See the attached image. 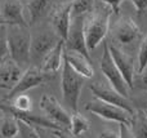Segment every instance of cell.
Wrapping results in <instances>:
<instances>
[{"instance_id":"2","label":"cell","mask_w":147,"mask_h":138,"mask_svg":"<svg viewBox=\"0 0 147 138\" xmlns=\"http://www.w3.org/2000/svg\"><path fill=\"white\" fill-rule=\"evenodd\" d=\"M110 12L89 13L84 17V36L88 50L96 49L102 43L109 31Z\"/></svg>"},{"instance_id":"9","label":"cell","mask_w":147,"mask_h":138,"mask_svg":"<svg viewBox=\"0 0 147 138\" xmlns=\"http://www.w3.org/2000/svg\"><path fill=\"white\" fill-rule=\"evenodd\" d=\"M40 107L45 114V118L61 125L66 131L70 128V115L59 105V102L51 94H43L40 98Z\"/></svg>"},{"instance_id":"34","label":"cell","mask_w":147,"mask_h":138,"mask_svg":"<svg viewBox=\"0 0 147 138\" xmlns=\"http://www.w3.org/2000/svg\"><path fill=\"white\" fill-rule=\"evenodd\" d=\"M53 133L57 138H70L66 133H65V131H53Z\"/></svg>"},{"instance_id":"21","label":"cell","mask_w":147,"mask_h":138,"mask_svg":"<svg viewBox=\"0 0 147 138\" xmlns=\"http://www.w3.org/2000/svg\"><path fill=\"white\" fill-rule=\"evenodd\" d=\"M94 0H71V15L74 18L93 12Z\"/></svg>"},{"instance_id":"5","label":"cell","mask_w":147,"mask_h":138,"mask_svg":"<svg viewBox=\"0 0 147 138\" xmlns=\"http://www.w3.org/2000/svg\"><path fill=\"white\" fill-rule=\"evenodd\" d=\"M85 110L105 119V120L115 121V123L119 124H127V125H130V121H132L133 118V115L129 114L128 111L123 110L117 106L106 103L101 100H94L88 102L85 106Z\"/></svg>"},{"instance_id":"30","label":"cell","mask_w":147,"mask_h":138,"mask_svg":"<svg viewBox=\"0 0 147 138\" xmlns=\"http://www.w3.org/2000/svg\"><path fill=\"white\" fill-rule=\"evenodd\" d=\"M133 103H136V105L138 106V108H141V110L147 111V92L145 94L141 96V97L136 98V100L133 101Z\"/></svg>"},{"instance_id":"36","label":"cell","mask_w":147,"mask_h":138,"mask_svg":"<svg viewBox=\"0 0 147 138\" xmlns=\"http://www.w3.org/2000/svg\"><path fill=\"white\" fill-rule=\"evenodd\" d=\"M145 112H146V115H147V111H145Z\"/></svg>"},{"instance_id":"12","label":"cell","mask_w":147,"mask_h":138,"mask_svg":"<svg viewBox=\"0 0 147 138\" xmlns=\"http://www.w3.org/2000/svg\"><path fill=\"white\" fill-rule=\"evenodd\" d=\"M114 38L119 43L128 45L137 41L141 36V30L137 23L129 17H123L116 22L114 27Z\"/></svg>"},{"instance_id":"11","label":"cell","mask_w":147,"mask_h":138,"mask_svg":"<svg viewBox=\"0 0 147 138\" xmlns=\"http://www.w3.org/2000/svg\"><path fill=\"white\" fill-rule=\"evenodd\" d=\"M109 50L112 57V61L115 62L116 67L119 69L120 74L124 77L129 89H133V79H134V75H136L133 58L130 56H128L127 53H124L120 48L115 46L114 44H110L109 45Z\"/></svg>"},{"instance_id":"29","label":"cell","mask_w":147,"mask_h":138,"mask_svg":"<svg viewBox=\"0 0 147 138\" xmlns=\"http://www.w3.org/2000/svg\"><path fill=\"white\" fill-rule=\"evenodd\" d=\"M101 1L109 5V7L111 8L112 12H114L115 14H119V12H120V5H121V3L124 1V0H101Z\"/></svg>"},{"instance_id":"15","label":"cell","mask_w":147,"mask_h":138,"mask_svg":"<svg viewBox=\"0 0 147 138\" xmlns=\"http://www.w3.org/2000/svg\"><path fill=\"white\" fill-rule=\"evenodd\" d=\"M63 61L66 63H69V66L71 67L76 74H79L80 76H83L84 79H90L94 75V69L92 66L90 58L83 56L81 53L72 50H65L63 52Z\"/></svg>"},{"instance_id":"20","label":"cell","mask_w":147,"mask_h":138,"mask_svg":"<svg viewBox=\"0 0 147 138\" xmlns=\"http://www.w3.org/2000/svg\"><path fill=\"white\" fill-rule=\"evenodd\" d=\"M70 132L74 136H81L89 129V121L86 118H84L80 112H74L70 116Z\"/></svg>"},{"instance_id":"8","label":"cell","mask_w":147,"mask_h":138,"mask_svg":"<svg viewBox=\"0 0 147 138\" xmlns=\"http://www.w3.org/2000/svg\"><path fill=\"white\" fill-rule=\"evenodd\" d=\"M45 80H48V75L44 74L39 67L36 66H30L23 71L22 76H21L20 81L16 84V87L8 94V98H14L18 94H23L25 92L32 89L35 87H39L43 84Z\"/></svg>"},{"instance_id":"27","label":"cell","mask_w":147,"mask_h":138,"mask_svg":"<svg viewBox=\"0 0 147 138\" xmlns=\"http://www.w3.org/2000/svg\"><path fill=\"white\" fill-rule=\"evenodd\" d=\"M133 88H137V89L147 92V67L143 70V71L137 72V74L134 75V79H133Z\"/></svg>"},{"instance_id":"7","label":"cell","mask_w":147,"mask_h":138,"mask_svg":"<svg viewBox=\"0 0 147 138\" xmlns=\"http://www.w3.org/2000/svg\"><path fill=\"white\" fill-rule=\"evenodd\" d=\"M61 39L56 32H41L39 35L31 38L30 46V62L34 63H41L44 57L54 48Z\"/></svg>"},{"instance_id":"16","label":"cell","mask_w":147,"mask_h":138,"mask_svg":"<svg viewBox=\"0 0 147 138\" xmlns=\"http://www.w3.org/2000/svg\"><path fill=\"white\" fill-rule=\"evenodd\" d=\"M0 14L7 26H27L23 15V5L20 0H3L0 5Z\"/></svg>"},{"instance_id":"24","label":"cell","mask_w":147,"mask_h":138,"mask_svg":"<svg viewBox=\"0 0 147 138\" xmlns=\"http://www.w3.org/2000/svg\"><path fill=\"white\" fill-rule=\"evenodd\" d=\"M18 134L21 138H40L36 128L23 120H18Z\"/></svg>"},{"instance_id":"28","label":"cell","mask_w":147,"mask_h":138,"mask_svg":"<svg viewBox=\"0 0 147 138\" xmlns=\"http://www.w3.org/2000/svg\"><path fill=\"white\" fill-rule=\"evenodd\" d=\"M117 136L119 138H134L129 125H127V124H119V134Z\"/></svg>"},{"instance_id":"33","label":"cell","mask_w":147,"mask_h":138,"mask_svg":"<svg viewBox=\"0 0 147 138\" xmlns=\"http://www.w3.org/2000/svg\"><path fill=\"white\" fill-rule=\"evenodd\" d=\"M98 138H119V136H117L115 132H112V131H105V132H102V133L99 134Z\"/></svg>"},{"instance_id":"6","label":"cell","mask_w":147,"mask_h":138,"mask_svg":"<svg viewBox=\"0 0 147 138\" xmlns=\"http://www.w3.org/2000/svg\"><path fill=\"white\" fill-rule=\"evenodd\" d=\"M84 17H85V15L75 17L71 21L67 38H66V40H63L65 41V50L78 52V53H81L83 56L90 58L89 50H88V48H86L85 36H84Z\"/></svg>"},{"instance_id":"26","label":"cell","mask_w":147,"mask_h":138,"mask_svg":"<svg viewBox=\"0 0 147 138\" xmlns=\"http://www.w3.org/2000/svg\"><path fill=\"white\" fill-rule=\"evenodd\" d=\"M7 58H9L7 43V26H0V63Z\"/></svg>"},{"instance_id":"19","label":"cell","mask_w":147,"mask_h":138,"mask_svg":"<svg viewBox=\"0 0 147 138\" xmlns=\"http://www.w3.org/2000/svg\"><path fill=\"white\" fill-rule=\"evenodd\" d=\"M52 0H28L27 5V12L30 14L31 23L36 22L38 20L43 18L49 10Z\"/></svg>"},{"instance_id":"1","label":"cell","mask_w":147,"mask_h":138,"mask_svg":"<svg viewBox=\"0 0 147 138\" xmlns=\"http://www.w3.org/2000/svg\"><path fill=\"white\" fill-rule=\"evenodd\" d=\"M31 34L27 26H7V43L9 50V58L14 61L22 69L30 63Z\"/></svg>"},{"instance_id":"13","label":"cell","mask_w":147,"mask_h":138,"mask_svg":"<svg viewBox=\"0 0 147 138\" xmlns=\"http://www.w3.org/2000/svg\"><path fill=\"white\" fill-rule=\"evenodd\" d=\"M72 21L71 15V1L66 4H61L54 9L52 14V26L54 32L58 35L59 39L66 40L67 34L70 30V25Z\"/></svg>"},{"instance_id":"22","label":"cell","mask_w":147,"mask_h":138,"mask_svg":"<svg viewBox=\"0 0 147 138\" xmlns=\"http://www.w3.org/2000/svg\"><path fill=\"white\" fill-rule=\"evenodd\" d=\"M0 134L4 138H14L18 134V120L13 116H7L0 127Z\"/></svg>"},{"instance_id":"4","label":"cell","mask_w":147,"mask_h":138,"mask_svg":"<svg viewBox=\"0 0 147 138\" xmlns=\"http://www.w3.org/2000/svg\"><path fill=\"white\" fill-rule=\"evenodd\" d=\"M99 66H101L102 74L109 80L112 89H115L123 97L128 98V96H129V87L125 83L124 77L121 76V74H120L119 69L116 67L115 62L112 61V57L109 50V44H105V46H103V53H102Z\"/></svg>"},{"instance_id":"25","label":"cell","mask_w":147,"mask_h":138,"mask_svg":"<svg viewBox=\"0 0 147 138\" xmlns=\"http://www.w3.org/2000/svg\"><path fill=\"white\" fill-rule=\"evenodd\" d=\"M147 67V34L142 39L140 44V49H138V69L137 72L143 71Z\"/></svg>"},{"instance_id":"18","label":"cell","mask_w":147,"mask_h":138,"mask_svg":"<svg viewBox=\"0 0 147 138\" xmlns=\"http://www.w3.org/2000/svg\"><path fill=\"white\" fill-rule=\"evenodd\" d=\"M129 128L134 138H147V115L145 111L141 108L134 111Z\"/></svg>"},{"instance_id":"10","label":"cell","mask_w":147,"mask_h":138,"mask_svg":"<svg viewBox=\"0 0 147 138\" xmlns=\"http://www.w3.org/2000/svg\"><path fill=\"white\" fill-rule=\"evenodd\" d=\"M90 90L94 96L97 97V100H101L106 103H110V105L117 106V107L123 108V110L128 111L129 114H134V107H133V103L130 102L128 98L123 97L121 94L116 92L115 89L109 87H105L102 84H98V83H94V84H90Z\"/></svg>"},{"instance_id":"32","label":"cell","mask_w":147,"mask_h":138,"mask_svg":"<svg viewBox=\"0 0 147 138\" xmlns=\"http://www.w3.org/2000/svg\"><path fill=\"white\" fill-rule=\"evenodd\" d=\"M36 131H38L40 138H57L56 136H54L53 131H51V133H48L47 129H44V128H36Z\"/></svg>"},{"instance_id":"31","label":"cell","mask_w":147,"mask_h":138,"mask_svg":"<svg viewBox=\"0 0 147 138\" xmlns=\"http://www.w3.org/2000/svg\"><path fill=\"white\" fill-rule=\"evenodd\" d=\"M132 3H133V5H134V8L140 13L145 12L147 9V0H132Z\"/></svg>"},{"instance_id":"3","label":"cell","mask_w":147,"mask_h":138,"mask_svg":"<svg viewBox=\"0 0 147 138\" xmlns=\"http://www.w3.org/2000/svg\"><path fill=\"white\" fill-rule=\"evenodd\" d=\"M84 77L76 74L75 71L69 66V63L63 61V69L61 74V88L62 94H63V101L67 106L76 112L78 111V103L79 97L81 93V88L84 85Z\"/></svg>"},{"instance_id":"23","label":"cell","mask_w":147,"mask_h":138,"mask_svg":"<svg viewBox=\"0 0 147 138\" xmlns=\"http://www.w3.org/2000/svg\"><path fill=\"white\" fill-rule=\"evenodd\" d=\"M12 107L17 111L21 112H31V108H32V103L28 96L26 94H18L13 98V103Z\"/></svg>"},{"instance_id":"14","label":"cell","mask_w":147,"mask_h":138,"mask_svg":"<svg viewBox=\"0 0 147 138\" xmlns=\"http://www.w3.org/2000/svg\"><path fill=\"white\" fill-rule=\"evenodd\" d=\"M23 71L14 61L7 58L0 63V89L12 90L20 81Z\"/></svg>"},{"instance_id":"17","label":"cell","mask_w":147,"mask_h":138,"mask_svg":"<svg viewBox=\"0 0 147 138\" xmlns=\"http://www.w3.org/2000/svg\"><path fill=\"white\" fill-rule=\"evenodd\" d=\"M63 52H65V41L61 39L54 45V48L44 57V59L41 61V66L39 69L47 75H52L54 72H57L63 65Z\"/></svg>"},{"instance_id":"35","label":"cell","mask_w":147,"mask_h":138,"mask_svg":"<svg viewBox=\"0 0 147 138\" xmlns=\"http://www.w3.org/2000/svg\"><path fill=\"white\" fill-rule=\"evenodd\" d=\"M0 26H7V23H5V21L3 20L1 14H0Z\"/></svg>"}]
</instances>
